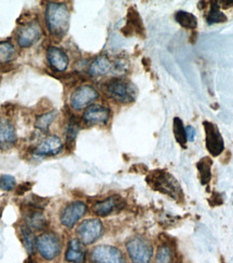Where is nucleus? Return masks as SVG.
<instances>
[{
    "mask_svg": "<svg viewBox=\"0 0 233 263\" xmlns=\"http://www.w3.org/2000/svg\"><path fill=\"white\" fill-rule=\"evenodd\" d=\"M70 13L65 4L49 3L46 9V24L50 34L57 38L66 35L69 28Z\"/></svg>",
    "mask_w": 233,
    "mask_h": 263,
    "instance_id": "1",
    "label": "nucleus"
},
{
    "mask_svg": "<svg viewBox=\"0 0 233 263\" xmlns=\"http://www.w3.org/2000/svg\"><path fill=\"white\" fill-rule=\"evenodd\" d=\"M150 187L163 194L172 196L176 201H181L184 194L180 183L171 174L164 171H154L147 177Z\"/></svg>",
    "mask_w": 233,
    "mask_h": 263,
    "instance_id": "2",
    "label": "nucleus"
},
{
    "mask_svg": "<svg viewBox=\"0 0 233 263\" xmlns=\"http://www.w3.org/2000/svg\"><path fill=\"white\" fill-rule=\"evenodd\" d=\"M105 92L112 100L122 104L135 101L137 95L136 86L123 79H114L109 81L105 86Z\"/></svg>",
    "mask_w": 233,
    "mask_h": 263,
    "instance_id": "3",
    "label": "nucleus"
},
{
    "mask_svg": "<svg viewBox=\"0 0 233 263\" xmlns=\"http://www.w3.org/2000/svg\"><path fill=\"white\" fill-rule=\"evenodd\" d=\"M127 250L132 263H150L153 247L145 237L135 236L127 243Z\"/></svg>",
    "mask_w": 233,
    "mask_h": 263,
    "instance_id": "4",
    "label": "nucleus"
},
{
    "mask_svg": "<svg viewBox=\"0 0 233 263\" xmlns=\"http://www.w3.org/2000/svg\"><path fill=\"white\" fill-rule=\"evenodd\" d=\"M36 248L43 259L54 260L61 253V242L54 233H42L36 238Z\"/></svg>",
    "mask_w": 233,
    "mask_h": 263,
    "instance_id": "5",
    "label": "nucleus"
},
{
    "mask_svg": "<svg viewBox=\"0 0 233 263\" xmlns=\"http://www.w3.org/2000/svg\"><path fill=\"white\" fill-rule=\"evenodd\" d=\"M104 233V226L98 219H87L77 228L78 239L84 245H91Z\"/></svg>",
    "mask_w": 233,
    "mask_h": 263,
    "instance_id": "6",
    "label": "nucleus"
},
{
    "mask_svg": "<svg viewBox=\"0 0 233 263\" xmlns=\"http://www.w3.org/2000/svg\"><path fill=\"white\" fill-rule=\"evenodd\" d=\"M92 263H127L121 251L110 245H99L91 253Z\"/></svg>",
    "mask_w": 233,
    "mask_h": 263,
    "instance_id": "7",
    "label": "nucleus"
},
{
    "mask_svg": "<svg viewBox=\"0 0 233 263\" xmlns=\"http://www.w3.org/2000/svg\"><path fill=\"white\" fill-rule=\"evenodd\" d=\"M204 130H205V140H206V148L213 157L219 156L225 149V144L223 136H221L219 128L216 124L204 121Z\"/></svg>",
    "mask_w": 233,
    "mask_h": 263,
    "instance_id": "8",
    "label": "nucleus"
},
{
    "mask_svg": "<svg viewBox=\"0 0 233 263\" xmlns=\"http://www.w3.org/2000/svg\"><path fill=\"white\" fill-rule=\"evenodd\" d=\"M41 27L37 22H30L22 26L16 35V40L21 48H29L34 46L41 37Z\"/></svg>",
    "mask_w": 233,
    "mask_h": 263,
    "instance_id": "9",
    "label": "nucleus"
},
{
    "mask_svg": "<svg viewBox=\"0 0 233 263\" xmlns=\"http://www.w3.org/2000/svg\"><path fill=\"white\" fill-rule=\"evenodd\" d=\"M98 97L97 91L91 85H82L71 94L70 106L76 110H81L93 103Z\"/></svg>",
    "mask_w": 233,
    "mask_h": 263,
    "instance_id": "10",
    "label": "nucleus"
},
{
    "mask_svg": "<svg viewBox=\"0 0 233 263\" xmlns=\"http://www.w3.org/2000/svg\"><path fill=\"white\" fill-rule=\"evenodd\" d=\"M87 207L83 202H74L66 206L61 214V223L71 229L85 215Z\"/></svg>",
    "mask_w": 233,
    "mask_h": 263,
    "instance_id": "11",
    "label": "nucleus"
},
{
    "mask_svg": "<svg viewBox=\"0 0 233 263\" xmlns=\"http://www.w3.org/2000/svg\"><path fill=\"white\" fill-rule=\"evenodd\" d=\"M124 36L137 35L140 37L145 36V27H144L140 15L135 8H130L127 16V25L121 29Z\"/></svg>",
    "mask_w": 233,
    "mask_h": 263,
    "instance_id": "12",
    "label": "nucleus"
},
{
    "mask_svg": "<svg viewBox=\"0 0 233 263\" xmlns=\"http://www.w3.org/2000/svg\"><path fill=\"white\" fill-rule=\"evenodd\" d=\"M110 117V110L101 105H93L86 108L83 114V121L88 125L106 124Z\"/></svg>",
    "mask_w": 233,
    "mask_h": 263,
    "instance_id": "13",
    "label": "nucleus"
},
{
    "mask_svg": "<svg viewBox=\"0 0 233 263\" xmlns=\"http://www.w3.org/2000/svg\"><path fill=\"white\" fill-rule=\"evenodd\" d=\"M63 150V142L58 136H49L36 148L35 153L41 157L59 155Z\"/></svg>",
    "mask_w": 233,
    "mask_h": 263,
    "instance_id": "14",
    "label": "nucleus"
},
{
    "mask_svg": "<svg viewBox=\"0 0 233 263\" xmlns=\"http://www.w3.org/2000/svg\"><path fill=\"white\" fill-rule=\"evenodd\" d=\"M47 57H48L50 66L54 70L64 71L67 69L69 60H68L67 54H66L62 49L57 47H51L48 50Z\"/></svg>",
    "mask_w": 233,
    "mask_h": 263,
    "instance_id": "15",
    "label": "nucleus"
},
{
    "mask_svg": "<svg viewBox=\"0 0 233 263\" xmlns=\"http://www.w3.org/2000/svg\"><path fill=\"white\" fill-rule=\"evenodd\" d=\"M86 258V250L83 243H81L78 238L71 239L68 248L66 250L65 259L70 263H84Z\"/></svg>",
    "mask_w": 233,
    "mask_h": 263,
    "instance_id": "16",
    "label": "nucleus"
},
{
    "mask_svg": "<svg viewBox=\"0 0 233 263\" xmlns=\"http://www.w3.org/2000/svg\"><path fill=\"white\" fill-rule=\"evenodd\" d=\"M112 71H114V63L104 55L96 58L87 69V72L91 77H104Z\"/></svg>",
    "mask_w": 233,
    "mask_h": 263,
    "instance_id": "17",
    "label": "nucleus"
},
{
    "mask_svg": "<svg viewBox=\"0 0 233 263\" xmlns=\"http://www.w3.org/2000/svg\"><path fill=\"white\" fill-rule=\"evenodd\" d=\"M26 226L30 230L34 229L36 231H40V230H44L48 227V220L41 210L30 208L29 214L26 216Z\"/></svg>",
    "mask_w": 233,
    "mask_h": 263,
    "instance_id": "18",
    "label": "nucleus"
},
{
    "mask_svg": "<svg viewBox=\"0 0 233 263\" xmlns=\"http://www.w3.org/2000/svg\"><path fill=\"white\" fill-rule=\"evenodd\" d=\"M119 200L118 197L116 196H112L108 197V199L97 202L96 204H94L93 206V213L99 217H106L108 215L112 214L116 208L119 206Z\"/></svg>",
    "mask_w": 233,
    "mask_h": 263,
    "instance_id": "19",
    "label": "nucleus"
},
{
    "mask_svg": "<svg viewBox=\"0 0 233 263\" xmlns=\"http://www.w3.org/2000/svg\"><path fill=\"white\" fill-rule=\"evenodd\" d=\"M175 20L181 26L187 29H194L198 26L196 17L189 12H186V11H178L175 14Z\"/></svg>",
    "mask_w": 233,
    "mask_h": 263,
    "instance_id": "20",
    "label": "nucleus"
},
{
    "mask_svg": "<svg viewBox=\"0 0 233 263\" xmlns=\"http://www.w3.org/2000/svg\"><path fill=\"white\" fill-rule=\"evenodd\" d=\"M16 57V51L11 42H0V64H7L13 61Z\"/></svg>",
    "mask_w": 233,
    "mask_h": 263,
    "instance_id": "21",
    "label": "nucleus"
},
{
    "mask_svg": "<svg viewBox=\"0 0 233 263\" xmlns=\"http://www.w3.org/2000/svg\"><path fill=\"white\" fill-rule=\"evenodd\" d=\"M212 160L209 158H203L198 163V171L200 174V181L203 185L207 184L210 180V167H212Z\"/></svg>",
    "mask_w": 233,
    "mask_h": 263,
    "instance_id": "22",
    "label": "nucleus"
},
{
    "mask_svg": "<svg viewBox=\"0 0 233 263\" xmlns=\"http://www.w3.org/2000/svg\"><path fill=\"white\" fill-rule=\"evenodd\" d=\"M21 233H22V236H23V243L27 250V253L31 255L36 248V238L34 236V233H32L31 230L26 224H24L21 228Z\"/></svg>",
    "mask_w": 233,
    "mask_h": 263,
    "instance_id": "23",
    "label": "nucleus"
},
{
    "mask_svg": "<svg viewBox=\"0 0 233 263\" xmlns=\"http://www.w3.org/2000/svg\"><path fill=\"white\" fill-rule=\"evenodd\" d=\"M227 22V16L219 10V5L217 3H212L210 5L209 12L207 14V23L216 24V23H225Z\"/></svg>",
    "mask_w": 233,
    "mask_h": 263,
    "instance_id": "24",
    "label": "nucleus"
},
{
    "mask_svg": "<svg viewBox=\"0 0 233 263\" xmlns=\"http://www.w3.org/2000/svg\"><path fill=\"white\" fill-rule=\"evenodd\" d=\"M173 132H174V136L177 142L181 146H186L187 142V136H186V128L184 127V123L180 118H175L173 121Z\"/></svg>",
    "mask_w": 233,
    "mask_h": 263,
    "instance_id": "25",
    "label": "nucleus"
},
{
    "mask_svg": "<svg viewBox=\"0 0 233 263\" xmlns=\"http://www.w3.org/2000/svg\"><path fill=\"white\" fill-rule=\"evenodd\" d=\"M79 122L76 118H71L67 124V129H66V144L68 146H73L77 138L78 133H79Z\"/></svg>",
    "mask_w": 233,
    "mask_h": 263,
    "instance_id": "26",
    "label": "nucleus"
},
{
    "mask_svg": "<svg viewBox=\"0 0 233 263\" xmlns=\"http://www.w3.org/2000/svg\"><path fill=\"white\" fill-rule=\"evenodd\" d=\"M154 263H173V250L168 245H162L159 247L157 255H155Z\"/></svg>",
    "mask_w": 233,
    "mask_h": 263,
    "instance_id": "27",
    "label": "nucleus"
},
{
    "mask_svg": "<svg viewBox=\"0 0 233 263\" xmlns=\"http://www.w3.org/2000/svg\"><path fill=\"white\" fill-rule=\"evenodd\" d=\"M55 117H57V111H51V112H47L44 115H41L37 118L35 125L40 130L46 132V130H48V128L50 127L52 122L54 121Z\"/></svg>",
    "mask_w": 233,
    "mask_h": 263,
    "instance_id": "28",
    "label": "nucleus"
},
{
    "mask_svg": "<svg viewBox=\"0 0 233 263\" xmlns=\"http://www.w3.org/2000/svg\"><path fill=\"white\" fill-rule=\"evenodd\" d=\"M15 188V179L10 175L0 176V189L4 191H11Z\"/></svg>",
    "mask_w": 233,
    "mask_h": 263,
    "instance_id": "29",
    "label": "nucleus"
},
{
    "mask_svg": "<svg viewBox=\"0 0 233 263\" xmlns=\"http://www.w3.org/2000/svg\"><path fill=\"white\" fill-rule=\"evenodd\" d=\"M30 188H31V183H28V182L23 183V184L19 185L17 189H16V193H17V195H23L25 192L29 191Z\"/></svg>",
    "mask_w": 233,
    "mask_h": 263,
    "instance_id": "30",
    "label": "nucleus"
},
{
    "mask_svg": "<svg viewBox=\"0 0 233 263\" xmlns=\"http://www.w3.org/2000/svg\"><path fill=\"white\" fill-rule=\"evenodd\" d=\"M195 129H194V127H192V126H188L187 128H186V136H187V140H189V141H193L194 140V138H195Z\"/></svg>",
    "mask_w": 233,
    "mask_h": 263,
    "instance_id": "31",
    "label": "nucleus"
}]
</instances>
